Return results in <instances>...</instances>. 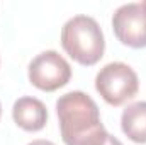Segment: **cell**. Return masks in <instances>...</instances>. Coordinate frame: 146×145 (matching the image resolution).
I'll return each mask as SVG.
<instances>
[{
  "label": "cell",
  "instance_id": "obj_1",
  "mask_svg": "<svg viewBox=\"0 0 146 145\" xmlns=\"http://www.w3.org/2000/svg\"><path fill=\"white\" fill-rule=\"evenodd\" d=\"M56 114L65 145H102L107 132L97 103L82 91H72L56 101Z\"/></svg>",
  "mask_w": 146,
  "mask_h": 145
},
{
  "label": "cell",
  "instance_id": "obj_2",
  "mask_svg": "<svg viewBox=\"0 0 146 145\" xmlns=\"http://www.w3.org/2000/svg\"><path fill=\"white\" fill-rule=\"evenodd\" d=\"M61 46L76 63L92 67L104 56L106 39L94 17L75 15L61 29Z\"/></svg>",
  "mask_w": 146,
  "mask_h": 145
},
{
  "label": "cell",
  "instance_id": "obj_3",
  "mask_svg": "<svg viewBox=\"0 0 146 145\" xmlns=\"http://www.w3.org/2000/svg\"><path fill=\"white\" fill-rule=\"evenodd\" d=\"M95 89L107 104L122 106L138 94L139 79L129 65L112 62L99 70L95 77Z\"/></svg>",
  "mask_w": 146,
  "mask_h": 145
},
{
  "label": "cell",
  "instance_id": "obj_4",
  "mask_svg": "<svg viewBox=\"0 0 146 145\" xmlns=\"http://www.w3.org/2000/svg\"><path fill=\"white\" fill-rule=\"evenodd\" d=\"M29 82L44 92H53L65 87L72 79L70 63L54 50L39 53L29 63L27 68Z\"/></svg>",
  "mask_w": 146,
  "mask_h": 145
},
{
  "label": "cell",
  "instance_id": "obj_5",
  "mask_svg": "<svg viewBox=\"0 0 146 145\" xmlns=\"http://www.w3.org/2000/svg\"><path fill=\"white\" fill-rule=\"evenodd\" d=\"M115 38L129 48H146V2L121 5L112 15Z\"/></svg>",
  "mask_w": 146,
  "mask_h": 145
},
{
  "label": "cell",
  "instance_id": "obj_6",
  "mask_svg": "<svg viewBox=\"0 0 146 145\" xmlns=\"http://www.w3.org/2000/svg\"><path fill=\"white\" fill-rule=\"evenodd\" d=\"M12 118L15 125L26 132H39L46 126L48 121V109L36 97L24 96L14 103Z\"/></svg>",
  "mask_w": 146,
  "mask_h": 145
},
{
  "label": "cell",
  "instance_id": "obj_7",
  "mask_svg": "<svg viewBox=\"0 0 146 145\" xmlns=\"http://www.w3.org/2000/svg\"><path fill=\"white\" fill-rule=\"evenodd\" d=\"M121 128L134 144H146V101L129 104L122 111Z\"/></svg>",
  "mask_w": 146,
  "mask_h": 145
},
{
  "label": "cell",
  "instance_id": "obj_8",
  "mask_svg": "<svg viewBox=\"0 0 146 145\" xmlns=\"http://www.w3.org/2000/svg\"><path fill=\"white\" fill-rule=\"evenodd\" d=\"M102 145H122V142L119 140V138H115V137H112V135H107V138H106V142Z\"/></svg>",
  "mask_w": 146,
  "mask_h": 145
},
{
  "label": "cell",
  "instance_id": "obj_9",
  "mask_svg": "<svg viewBox=\"0 0 146 145\" xmlns=\"http://www.w3.org/2000/svg\"><path fill=\"white\" fill-rule=\"evenodd\" d=\"M27 145H54L53 142H49V140H33L31 144Z\"/></svg>",
  "mask_w": 146,
  "mask_h": 145
},
{
  "label": "cell",
  "instance_id": "obj_10",
  "mask_svg": "<svg viewBox=\"0 0 146 145\" xmlns=\"http://www.w3.org/2000/svg\"><path fill=\"white\" fill-rule=\"evenodd\" d=\"M0 114H2V108H0Z\"/></svg>",
  "mask_w": 146,
  "mask_h": 145
}]
</instances>
